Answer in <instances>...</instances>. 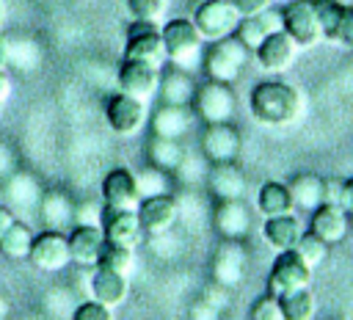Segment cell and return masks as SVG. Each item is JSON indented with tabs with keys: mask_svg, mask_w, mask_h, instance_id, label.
I'll return each instance as SVG.
<instances>
[{
	"mask_svg": "<svg viewBox=\"0 0 353 320\" xmlns=\"http://www.w3.org/2000/svg\"><path fill=\"white\" fill-rule=\"evenodd\" d=\"M251 116L265 127H287L298 121L303 110V97L295 86L284 80H262L251 88L248 97Z\"/></svg>",
	"mask_w": 353,
	"mask_h": 320,
	"instance_id": "1",
	"label": "cell"
},
{
	"mask_svg": "<svg viewBox=\"0 0 353 320\" xmlns=\"http://www.w3.org/2000/svg\"><path fill=\"white\" fill-rule=\"evenodd\" d=\"M248 47L232 33V36H223V39H215L207 52L201 55V66H204V74L207 80H218V83H237V77L243 74V66L248 63Z\"/></svg>",
	"mask_w": 353,
	"mask_h": 320,
	"instance_id": "2",
	"label": "cell"
},
{
	"mask_svg": "<svg viewBox=\"0 0 353 320\" xmlns=\"http://www.w3.org/2000/svg\"><path fill=\"white\" fill-rule=\"evenodd\" d=\"M163 41H165V55L174 66L179 69H190L199 63L201 58V33L199 28L193 25V19H185V17H176V19H168L163 28Z\"/></svg>",
	"mask_w": 353,
	"mask_h": 320,
	"instance_id": "3",
	"label": "cell"
},
{
	"mask_svg": "<svg viewBox=\"0 0 353 320\" xmlns=\"http://www.w3.org/2000/svg\"><path fill=\"white\" fill-rule=\"evenodd\" d=\"M124 58L143 61V63H149V66H154V69H163V63L168 61V55H165L163 30L157 28V22L135 19V22L127 28Z\"/></svg>",
	"mask_w": 353,
	"mask_h": 320,
	"instance_id": "4",
	"label": "cell"
},
{
	"mask_svg": "<svg viewBox=\"0 0 353 320\" xmlns=\"http://www.w3.org/2000/svg\"><path fill=\"white\" fill-rule=\"evenodd\" d=\"M190 108H193V113L204 124L232 121V116H234V91L226 83L207 80V83L196 86L193 99H190Z\"/></svg>",
	"mask_w": 353,
	"mask_h": 320,
	"instance_id": "5",
	"label": "cell"
},
{
	"mask_svg": "<svg viewBox=\"0 0 353 320\" xmlns=\"http://www.w3.org/2000/svg\"><path fill=\"white\" fill-rule=\"evenodd\" d=\"M281 19H284V30L292 36V41L301 47V50H309L314 44H320L325 36H323V25H320V17H317V8L312 0H292V3H284L281 8Z\"/></svg>",
	"mask_w": 353,
	"mask_h": 320,
	"instance_id": "6",
	"label": "cell"
},
{
	"mask_svg": "<svg viewBox=\"0 0 353 320\" xmlns=\"http://www.w3.org/2000/svg\"><path fill=\"white\" fill-rule=\"evenodd\" d=\"M240 11L232 6V0H201L193 11V25L199 28L204 41H215L223 36H232L240 22Z\"/></svg>",
	"mask_w": 353,
	"mask_h": 320,
	"instance_id": "7",
	"label": "cell"
},
{
	"mask_svg": "<svg viewBox=\"0 0 353 320\" xmlns=\"http://www.w3.org/2000/svg\"><path fill=\"white\" fill-rule=\"evenodd\" d=\"M309 284H312V268L301 259V254L295 248L279 251V257L273 259L270 276H268V292L281 298V295L309 287Z\"/></svg>",
	"mask_w": 353,
	"mask_h": 320,
	"instance_id": "8",
	"label": "cell"
},
{
	"mask_svg": "<svg viewBox=\"0 0 353 320\" xmlns=\"http://www.w3.org/2000/svg\"><path fill=\"white\" fill-rule=\"evenodd\" d=\"M105 121L119 135H135L146 124V102L119 91L105 102Z\"/></svg>",
	"mask_w": 353,
	"mask_h": 320,
	"instance_id": "9",
	"label": "cell"
},
{
	"mask_svg": "<svg viewBox=\"0 0 353 320\" xmlns=\"http://www.w3.org/2000/svg\"><path fill=\"white\" fill-rule=\"evenodd\" d=\"M39 270L44 273H58L63 270L69 262H72V254H69V237L58 229H47L41 234L33 237V246H30V257H28Z\"/></svg>",
	"mask_w": 353,
	"mask_h": 320,
	"instance_id": "10",
	"label": "cell"
},
{
	"mask_svg": "<svg viewBox=\"0 0 353 320\" xmlns=\"http://www.w3.org/2000/svg\"><path fill=\"white\" fill-rule=\"evenodd\" d=\"M99 226H102L108 243H119V246H130V248H135V243L141 237V229H143L141 226V218H138V210L110 207V204L102 207Z\"/></svg>",
	"mask_w": 353,
	"mask_h": 320,
	"instance_id": "11",
	"label": "cell"
},
{
	"mask_svg": "<svg viewBox=\"0 0 353 320\" xmlns=\"http://www.w3.org/2000/svg\"><path fill=\"white\" fill-rule=\"evenodd\" d=\"M298 50H301V47H298V44L292 41V36L281 28V30L270 33V36L254 50V55H256V61H259V66H262L265 72L281 74V72H287V69L295 63Z\"/></svg>",
	"mask_w": 353,
	"mask_h": 320,
	"instance_id": "12",
	"label": "cell"
},
{
	"mask_svg": "<svg viewBox=\"0 0 353 320\" xmlns=\"http://www.w3.org/2000/svg\"><path fill=\"white\" fill-rule=\"evenodd\" d=\"M119 88L141 102H149L160 88V69L143 61L124 58V63L119 66Z\"/></svg>",
	"mask_w": 353,
	"mask_h": 320,
	"instance_id": "13",
	"label": "cell"
},
{
	"mask_svg": "<svg viewBox=\"0 0 353 320\" xmlns=\"http://www.w3.org/2000/svg\"><path fill=\"white\" fill-rule=\"evenodd\" d=\"M240 132L229 124V121H218V124H207L201 132V154L210 163H232L240 154Z\"/></svg>",
	"mask_w": 353,
	"mask_h": 320,
	"instance_id": "14",
	"label": "cell"
},
{
	"mask_svg": "<svg viewBox=\"0 0 353 320\" xmlns=\"http://www.w3.org/2000/svg\"><path fill=\"white\" fill-rule=\"evenodd\" d=\"M245 248L240 246V240H223L212 257V281L221 284L223 290H232L243 281L245 276Z\"/></svg>",
	"mask_w": 353,
	"mask_h": 320,
	"instance_id": "15",
	"label": "cell"
},
{
	"mask_svg": "<svg viewBox=\"0 0 353 320\" xmlns=\"http://www.w3.org/2000/svg\"><path fill=\"white\" fill-rule=\"evenodd\" d=\"M212 226L223 240H243L251 229V210L243 199H221L212 210Z\"/></svg>",
	"mask_w": 353,
	"mask_h": 320,
	"instance_id": "16",
	"label": "cell"
},
{
	"mask_svg": "<svg viewBox=\"0 0 353 320\" xmlns=\"http://www.w3.org/2000/svg\"><path fill=\"white\" fill-rule=\"evenodd\" d=\"M102 201L110 204V207H130V210H138V201H141V190H138V179L130 168H110L105 177H102Z\"/></svg>",
	"mask_w": 353,
	"mask_h": 320,
	"instance_id": "17",
	"label": "cell"
},
{
	"mask_svg": "<svg viewBox=\"0 0 353 320\" xmlns=\"http://www.w3.org/2000/svg\"><path fill=\"white\" fill-rule=\"evenodd\" d=\"M138 218L149 234H163L176 223V201L168 193L143 196L138 201Z\"/></svg>",
	"mask_w": 353,
	"mask_h": 320,
	"instance_id": "18",
	"label": "cell"
},
{
	"mask_svg": "<svg viewBox=\"0 0 353 320\" xmlns=\"http://www.w3.org/2000/svg\"><path fill=\"white\" fill-rule=\"evenodd\" d=\"M350 226V215L342 204H328L323 201L320 207L312 210V221H309V232H314L320 240H325L328 246L345 240Z\"/></svg>",
	"mask_w": 353,
	"mask_h": 320,
	"instance_id": "19",
	"label": "cell"
},
{
	"mask_svg": "<svg viewBox=\"0 0 353 320\" xmlns=\"http://www.w3.org/2000/svg\"><path fill=\"white\" fill-rule=\"evenodd\" d=\"M281 28H284L281 11H276V8L270 6V8H265V11L254 14V17H243V19L237 22L234 36H237L248 50H256L270 33H276V30H281Z\"/></svg>",
	"mask_w": 353,
	"mask_h": 320,
	"instance_id": "20",
	"label": "cell"
},
{
	"mask_svg": "<svg viewBox=\"0 0 353 320\" xmlns=\"http://www.w3.org/2000/svg\"><path fill=\"white\" fill-rule=\"evenodd\" d=\"M193 124V113L188 105H171V102H163L154 116L149 119V127H152V135L157 138H171V141H179L182 135H188Z\"/></svg>",
	"mask_w": 353,
	"mask_h": 320,
	"instance_id": "21",
	"label": "cell"
},
{
	"mask_svg": "<svg viewBox=\"0 0 353 320\" xmlns=\"http://www.w3.org/2000/svg\"><path fill=\"white\" fill-rule=\"evenodd\" d=\"M69 254L77 265H97L99 251L105 246V232L97 223H77L69 234Z\"/></svg>",
	"mask_w": 353,
	"mask_h": 320,
	"instance_id": "22",
	"label": "cell"
},
{
	"mask_svg": "<svg viewBox=\"0 0 353 320\" xmlns=\"http://www.w3.org/2000/svg\"><path fill=\"white\" fill-rule=\"evenodd\" d=\"M127 292H130V276L116 273V270L102 268V265L94 268V273H91V295L99 303L116 309L119 303L127 301Z\"/></svg>",
	"mask_w": 353,
	"mask_h": 320,
	"instance_id": "23",
	"label": "cell"
},
{
	"mask_svg": "<svg viewBox=\"0 0 353 320\" xmlns=\"http://www.w3.org/2000/svg\"><path fill=\"white\" fill-rule=\"evenodd\" d=\"M207 185L210 193L221 201V199H243L245 196V174L237 168V163H212L210 174H207Z\"/></svg>",
	"mask_w": 353,
	"mask_h": 320,
	"instance_id": "24",
	"label": "cell"
},
{
	"mask_svg": "<svg viewBox=\"0 0 353 320\" xmlns=\"http://www.w3.org/2000/svg\"><path fill=\"white\" fill-rule=\"evenodd\" d=\"M262 234H265V240H268L276 251H287V248H295V246H298L303 229H301V221H298L292 212H287V215H273V218H268L265 226H262Z\"/></svg>",
	"mask_w": 353,
	"mask_h": 320,
	"instance_id": "25",
	"label": "cell"
},
{
	"mask_svg": "<svg viewBox=\"0 0 353 320\" xmlns=\"http://www.w3.org/2000/svg\"><path fill=\"white\" fill-rule=\"evenodd\" d=\"M160 97L163 102H171V105H190L193 99V91H196V83L193 77L188 74V69H179V66H171L165 72H160Z\"/></svg>",
	"mask_w": 353,
	"mask_h": 320,
	"instance_id": "26",
	"label": "cell"
},
{
	"mask_svg": "<svg viewBox=\"0 0 353 320\" xmlns=\"http://www.w3.org/2000/svg\"><path fill=\"white\" fill-rule=\"evenodd\" d=\"M287 188H290L292 201H295L298 210H309L312 212L325 199V179L317 177V174H298V177H292L287 182Z\"/></svg>",
	"mask_w": 353,
	"mask_h": 320,
	"instance_id": "27",
	"label": "cell"
},
{
	"mask_svg": "<svg viewBox=\"0 0 353 320\" xmlns=\"http://www.w3.org/2000/svg\"><path fill=\"white\" fill-rule=\"evenodd\" d=\"M39 212L50 229H63L69 221H74V204L63 190H47L39 201Z\"/></svg>",
	"mask_w": 353,
	"mask_h": 320,
	"instance_id": "28",
	"label": "cell"
},
{
	"mask_svg": "<svg viewBox=\"0 0 353 320\" xmlns=\"http://www.w3.org/2000/svg\"><path fill=\"white\" fill-rule=\"evenodd\" d=\"M256 207L265 218H273V215H287L295 210V201H292V193L284 182H265L256 193Z\"/></svg>",
	"mask_w": 353,
	"mask_h": 320,
	"instance_id": "29",
	"label": "cell"
},
{
	"mask_svg": "<svg viewBox=\"0 0 353 320\" xmlns=\"http://www.w3.org/2000/svg\"><path fill=\"white\" fill-rule=\"evenodd\" d=\"M33 232L25 226V223H19V221H14V226L0 237V254L6 257V259H14V262H19V259H28L30 257V246H33Z\"/></svg>",
	"mask_w": 353,
	"mask_h": 320,
	"instance_id": "30",
	"label": "cell"
},
{
	"mask_svg": "<svg viewBox=\"0 0 353 320\" xmlns=\"http://www.w3.org/2000/svg\"><path fill=\"white\" fill-rule=\"evenodd\" d=\"M281 309H284V320H312L317 314L314 292L309 287L292 290V292L281 295Z\"/></svg>",
	"mask_w": 353,
	"mask_h": 320,
	"instance_id": "31",
	"label": "cell"
},
{
	"mask_svg": "<svg viewBox=\"0 0 353 320\" xmlns=\"http://www.w3.org/2000/svg\"><path fill=\"white\" fill-rule=\"evenodd\" d=\"M182 157H185V152H182L179 141L152 135V141H149V160H152V166H157L163 171H174V168L182 166Z\"/></svg>",
	"mask_w": 353,
	"mask_h": 320,
	"instance_id": "32",
	"label": "cell"
},
{
	"mask_svg": "<svg viewBox=\"0 0 353 320\" xmlns=\"http://www.w3.org/2000/svg\"><path fill=\"white\" fill-rule=\"evenodd\" d=\"M97 265L110 268V270L124 273V276H132V270H135V251L130 246H119V243H108L105 240Z\"/></svg>",
	"mask_w": 353,
	"mask_h": 320,
	"instance_id": "33",
	"label": "cell"
},
{
	"mask_svg": "<svg viewBox=\"0 0 353 320\" xmlns=\"http://www.w3.org/2000/svg\"><path fill=\"white\" fill-rule=\"evenodd\" d=\"M295 251L301 254V259H303L309 268H317V265L325 262V257H328V243L320 240L314 232H303L301 240H298V246H295Z\"/></svg>",
	"mask_w": 353,
	"mask_h": 320,
	"instance_id": "34",
	"label": "cell"
},
{
	"mask_svg": "<svg viewBox=\"0 0 353 320\" xmlns=\"http://www.w3.org/2000/svg\"><path fill=\"white\" fill-rule=\"evenodd\" d=\"M135 179H138L141 199H143V196H154V193H168V177H165V171L157 168V166H149V168L138 171Z\"/></svg>",
	"mask_w": 353,
	"mask_h": 320,
	"instance_id": "35",
	"label": "cell"
},
{
	"mask_svg": "<svg viewBox=\"0 0 353 320\" xmlns=\"http://www.w3.org/2000/svg\"><path fill=\"white\" fill-rule=\"evenodd\" d=\"M251 320H284V309H281V298L273 295V292H265L259 295L254 303H251V312H248Z\"/></svg>",
	"mask_w": 353,
	"mask_h": 320,
	"instance_id": "36",
	"label": "cell"
},
{
	"mask_svg": "<svg viewBox=\"0 0 353 320\" xmlns=\"http://www.w3.org/2000/svg\"><path fill=\"white\" fill-rule=\"evenodd\" d=\"M314 8H317V17H320V25H323V36L331 41V36L336 30V22L342 17V3L339 0H314Z\"/></svg>",
	"mask_w": 353,
	"mask_h": 320,
	"instance_id": "37",
	"label": "cell"
},
{
	"mask_svg": "<svg viewBox=\"0 0 353 320\" xmlns=\"http://www.w3.org/2000/svg\"><path fill=\"white\" fill-rule=\"evenodd\" d=\"M165 6L168 0H127V11L132 14V19H149V22H160Z\"/></svg>",
	"mask_w": 353,
	"mask_h": 320,
	"instance_id": "38",
	"label": "cell"
},
{
	"mask_svg": "<svg viewBox=\"0 0 353 320\" xmlns=\"http://www.w3.org/2000/svg\"><path fill=\"white\" fill-rule=\"evenodd\" d=\"M334 44L353 50V6H342V17L336 22V30L331 36Z\"/></svg>",
	"mask_w": 353,
	"mask_h": 320,
	"instance_id": "39",
	"label": "cell"
},
{
	"mask_svg": "<svg viewBox=\"0 0 353 320\" xmlns=\"http://www.w3.org/2000/svg\"><path fill=\"white\" fill-rule=\"evenodd\" d=\"M72 317H74V320H110V306H105V303H99L97 298H91V301H83V303L74 309Z\"/></svg>",
	"mask_w": 353,
	"mask_h": 320,
	"instance_id": "40",
	"label": "cell"
},
{
	"mask_svg": "<svg viewBox=\"0 0 353 320\" xmlns=\"http://www.w3.org/2000/svg\"><path fill=\"white\" fill-rule=\"evenodd\" d=\"M232 6L240 11V17H254L273 6V0H232Z\"/></svg>",
	"mask_w": 353,
	"mask_h": 320,
	"instance_id": "41",
	"label": "cell"
},
{
	"mask_svg": "<svg viewBox=\"0 0 353 320\" xmlns=\"http://www.w3.org/2000/svg\"><path fill=\"white\" fill-rule=\"evenodd\" d=\"M328 204H342V182L339 179H325V199Z\"/></svg>",
	"mask_w": 353,
	"mask_h": 320,
	"instance_id": "42",
	"label": "cell"
},
{
	"mask_svg": "<svg viewBox=\"0 0 353 320\" xmlns=\"http://www.w3.org/2000/svg\"><path fill=\"white\" fill-rule=\"evenodd\" d=\"M14 221H17V218H14V212H11L8 207H0V237L14 226Z\"/></svg>",
	"mask_w": 353,
	"mask_h": 320,
	"instance_id": "43",
	"label": "cell"
},
{
	"mask_svg": "<svg viewBox=\"0 0 353 320\" xmlns=\"http://www.w3.org/2000/svg\"><path fill=\"white\" fill-rule=\"evenodd\" d=\"M342 207H345V210L353 207V177L342 182Z\"/></svg>",
	"mask_w": 353,
	"mask_h": 320,
	"instance_id": "44",
	"label": "cell"
},
{
	"mask_svg": "<svg viewBox=\"0 0 353 320\" xmlns=\"http://www.w3.org/2000/svg\"><path fill=\"white\" fill-rule=\"evenodd\" d=\"M11 97V80H8V74L0 69V108H3V102Z\"/></svg>",
	"mask_w": 353,
	"mask_h": 320,
	"instance_id": "45",
	"label": "cell"
},
{
	"mask_svg": "<svg viewBox=\"0 0 353 320\" xmlns=\"http://www.w3.org/2000/svg\"><path fill=\"white\" fill-rule=\"evenodd\" d=\"M6 63H8V44H6V39L0 36V69H6Z\"/></svg>",
	"mask_w": 353,
	"mask_h": 320,
	"instance_id": "46",
	"label": "cell"
},
{
	"mask_svg": "<svg viewBox=\"0 0 353 320\" xmlns=\"http://www.w3.org/2000/svg\"><path fill=\"white\" fill-rule=\"evenodd\" d=\"M6 312H8V303L0 298V317H6Z\"/></svg>",
	"mask_w": 353,
	"mask_h": 320,
	"instance_id": "47",
	"label": "cell"
},
{
	"mask_svg": "<svg viewBox=\"0 0 353 320\" xmlns=\"http://www.w3.org/2000/svg\"><path fill=\"white\" fill-rule=\"evenodd\" d=\"M0 25H3V0H0Z\"/></svg>",
	"mask_w": 353,
	"mask_h": 320,
	"instance_id": "48",
	"label": "cell"
},
{
	"mask_svg": "<svg viewBox=\"0 0 353 320\" xmlns=\"http://www.w3.org/2000/svg\"><path fill=\"white\" fill-rule=\"evenodd\" d=\"M347 215H350V221H353V207H350V210H347Z\"/></svg>",
	"mask_w": 353,
	"mask_h": 320,
	"instance_id": "49",
	"label": "cell"
},
{
	"mask_svg": "<svg viewBox=\"0 0 353 320\" xmlns=\"http://www.w3.org/2000/svg\"><path fill=\"white\" fill-rule=\"evenodd\" d=\"M281 3H292V0H281Z\"/></svg>",
	"mask_w": 353,
	"mask_h": 320,
	"instance_id": "50",
	"label": "cell"
}]
</instances>
